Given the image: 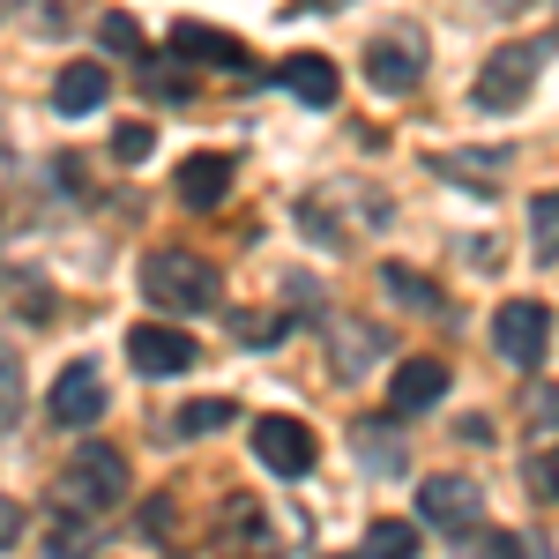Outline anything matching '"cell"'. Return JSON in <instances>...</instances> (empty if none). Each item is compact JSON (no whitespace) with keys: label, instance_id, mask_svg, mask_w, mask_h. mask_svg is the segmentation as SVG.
<instances>
[{"label":"cell","instance_id":"6da1fadb","mask_svg":"<svg viewBox=\"0 0 559 559\" xmlns=\"http://www.w3.org/2000/svg\"><path fill=\"white\" fill-rule=\"evenodd\" d=\"M142 292H150V306H165V313H210L224 299V276L194 247H157V254H142Z\"/></svg>","mask_w":559,"mask_h":559},{"label":"cell","instance_id":"7a4b0ae2","mask_svg":"<svg viewBox=\"0 0 559 559\" xmlns=\"http://www.w3.org/2000/svg\"><path fill=\"white\" fill-rule=\"evenodd\" d=\"M128 492H134L128 455L105 448V440H83V448L68 455V471H60V508H83V515H112Z\"/></svg>","mask_w":559,"mask_h":559},{"label":"cell","instance_id":"3957f363","mask_svg":"<svg viewBox=\"0 0 559 559\" xmlns=\"http://www.w3.org/2000/svg\"><path fill=\"white\" fill-rule=\"evenodd\" d=\"M552 60V38L537 45H500L492 60H485V75H477V105L485 112H515L522 97H530V83H537V68Z\"/></svg>","mask_w":559,"mask_h":559},{"label":"cell","instance_id":"277c9868","mask_svg":"<svg viewBox=\"0 0 559 559\" xmlns=\"http://www.w3.org/2000/svg\"><path fill=\"white\" fill-rule=\"evenodd\" d=\"M492 344H500L508 366L537 373L545 350H552V306H545V299H508L500 313H492Z\"/></svg>","mask_w":559,"mask_h":559},{"label":"cell","instance_id":"5b68a950","mask_svg":"<svg viewBox=\"0 0 559 559\" xmlns=\"http://www.w3.org/2000/svg\"><path fill=\"white\" fill-rule=\"evenodd\" d=\"M418 515L463 545V537H477V530H485V492H477L471 477H426V492H418Z\"/></svg>","mask_w":559,"mask_h":559},{"label":"cell","instance_id":"8992f818","mask_svg":"<svg viewBox=\"0 0 559 559\" xmlns=\"http://www.w3.org/2000/svg\"><path fill=\"white\" fill-rule=\"evenodd\" d=\"M426 75V38L418 31H403V38H373L366 45V83L388 90V97H411Z\"/></svg>","mask_w":559,"mask_h":559},{"label":"cell","instance_id":"52a82bcc","mask_svg":"<svg viewBox=\"0 0 559 559\" xmlns=\"http://www.w3.org/2000/svg\"><path fill=\"white\" fill-rule=\"evenodd\" d=\"M45 411H52V426H97L105 418V373L90 366V358H75L60 381H52V395H45Z\"/></svg>","mask_w":559,"mask_h":559},{"label":"cell","instance_id":"ba28073f","mask_svg":"<svg viewBox=\"0 0 559 559\" xmlns=\"http://www.w3.org/2000/svg\"><path fill=\"white\" fill-rule=\"evenodd\" d=\"M254 455L276 477H306L321 448H313V432H306L299 418H284V411H276V418H254Z\"/></svg>","mask_w":559,"mask_h":559},{"label":"cell","instance_id":"9c48e42d","mask_svg":"<svg viewBox=\"0 0 559 559\" xmlns=\"http://www.w3.org/2000/svg\"><path fill=\"white\" fill-rule=\"evenodd\" d=\"M128 358H134V373L173 381V373L194 366V336H187V329H165V321H150V329H134V336H128Z\"/></svg>","mask_w":559,"mask_h":559},{"label":"cell","instance_id":"30bf717a","mask_svg":"<svg viewBox=\"0 0 559 559\" xmlns=\"http://www.w3.org/2000/svg\"><path fill=\"white\" fill-rule=\"evenodd\" d=\"M173 194L187 202V210H216V202L231 194V157H224V150H194V157H179Z\"/></svg>","mask_w":559,"mask_h":559},{"label":"cell","instance_id":"8fae6325","mask_svg":"<svg viewBox=\"0 0 559 559\" xmlns=\"http://www.w3.org/2000/svg\"><path fill=\"white\" fill-rule=\"evenodd\" d=\"M440 395H448V366H440V358H403V366L388 373V411H395V418L432 411Z\"/></svg>","mask_w":559,"mask_h":559},{"label":"cell","instance_id":"7c38bea8","mask_svg":"<svg viewBox=\"0 0 559 559\" xmlns=\"http://www.w3.org/2000/svg\"><path fill=\"white\" fill-rule=\"evenodd\" d=\"M105 90H112L105 60H68V68L52 75V112H60V120H83V112L105 105Z\"/></svg>","mask_w":559,"mask_h":559},{"label":"cell","instance_id":"4fadbf2b","mask_svg":"<svg viewBox=\"0 0 559 559\" xmlns=\"http://www.w3.org/2000/svg\"><path fill=\"white\" fill-rule=\"evenodd\" d=\"M276 83L292 90V97H299V105H313V112H329V105H336V68H329V60H321V52H292V60H284V68H276Z\"/></svg>","mask_w":559,"mask_h":559},{"label":"cell","instance_id":"5bb4252c","mask_svg":"<svg viewBox=\"0 0 559 559\" xmlns=\"http://www.w3.org/2000/svg\"><path fill=\"white\" fill-rule=\"evenodd\" d=\"M173 52L179 60H202V68H247V45L231 38V31H210V23H179Z\"/></svg>","mask_w":559,"mask_h":559},{"label":"cell","instance_id":"9a60e30c","mask_svg":"<svg viewBox=\"0 0 559 559\" xmlns=\"http://www.w3.org/2000/svg\"><path fill=\"white\" fill-rule=\"evenodd\" d=\"M329 350H336L344 381H358V366H373V358L388 350V336H381V329H350V313H344V321L329 329Z\"/></svg>","mask_w":559,"mask_h":559},{"label":"cell","instance_id":"2e32d148","mask_svg":"<svg viewBox=\"0 0 559 559\" xmlns=\"http://www.w3.org/2000/svg\"><path fill=\"white\" fill-rule=\"evenodd\" d=\"M224 426H239V403H231V395H202V403H179V418H173L179 440H202V432H224Z\"/></svg>","mask_w":559,"mask_h":559},{"label":"cell","instance_id":"e0dca14e","mask_svg":"<svg viewBox=\"0 0 559 559\" xmlns=\"http://www.w3.org/2000/svg\"><path fill=\"white\" fill-rule=\"evenodd\" d=\"M381 292L395 306H418V313H448L440 284H426V276H418V269H403V261H388V269H381Z\"/></svg>","mask_w":559,"mask_h":559},{"label":"cell","instance_id":"ac0fdd59","mask_svg":"<svg viewBox=\"0 0 559 559\" xmlns=\"http://www.w3.org/2000/svg\"><path fill=\"white\" fill-rule=\"evenodd\" d=\"M530 254H537V261H559V187L530 202Z\"/></svg>","mask_w":559,"mask_h":559},{"label":"cell","instance_id":"d6986e66","mask_svg":"<svg viewBox=\"0 0 559 559\" xmlns=\"http://www.w3.org/2000/svg\"><path fill=\"white\" fill-rule=\"evenodd\" d=\"M23 426V358L0 344V440Z\"/></svg>","mask_w":559,"mask_h":559},{"label":"cell","instance_id":"ffe728a7","mask_svg":"<svg viewBox=\"0 0 559 559\" xmlns=\"http://www.w3.org/2000/svg\"><path fill=\"white\" fill-rule=\"evenodd\" d=\"M97 45H105V52H120V60H142V23H134L128 8H105V23H97Z\"/></svg>","mask_w":559,"mask_h":559},{"label":"cell","instance_id":"44dd1931","mask_svg":"<svg viewBox=\"0 0 559 559\" xmlns=\"http://www.w3.org/2000/svg\"><path fill=\"white\" fill-rule=\"evenodd\" d=\"M150 150H157V134H150V120H120V128H112V157H120V165H142Z\"/></svg>","mask_w":559,"mask_h":559},{"label":"cell","instance_id":"7402d4cb","mask_svg":"<svg viewBox=\"0 0 559 559\" xmlns=\"http://www.w3.org/2000/svg\"><path fill=\"white\" fill-rule=\"evenodd\" d=\"M358 448H366L373 471H403V448L388 440V426H358Z\"/></svg>","mask_w":559,"mask_h":559},{"label":"cell","instance_id":"603a6c76","mask_svg":"<svg viewBox=\"0 0 559 559\" xmlns=\"http://www.w3.org/2000/svg\"><path fill=\"white\" fill-rule=\"evenodd\" d=\"M366 552H418V530L411 522H373L366 530Z\"/></svg>","mask_w":559,"mask_h":559},{"label":"cell","instance_id":"cb8c5ba5","mask_svg":"<svg viewBox=\"0 0 559 559\" xmlns=\"http://www.w3.org/2000/svg\"><path fill=\"white\" fill-rule=\"evenodd\" d=\"M530 485H537L545 500H559V448H545V455H530Z\"/></svg>","mask_w":559,"mask_h":559},{"label":"cell","instance_id":"d4e9b609","mask_svg":"<svg viewBox=\"0 0 559 559\" xmlns=\"http://www.w3.org/2000/svg\"><path fill=\"white\" fill-rule=\"evenodd\" d=\"M142 97H165V105H179V97H187V83H179V75H165V68H150V75H142Z\"/></svg>","mask_w":559,"mask_h":559},{"label":"cell","instance_id":"484cf974","mask_svg":"<svg viewBox=\"0 0 559 559\" xmlns=\"http://www.w3.org/2000/svg\"><path fill=\"white\" fill-rule=\"evenodd\" d=\"M15 537H23V508H15V500H8V492H0V552H8V545H15Z\"/></svg>","mask_w":559,"mask_h":559},{"label":"cell","instance_id":"4316f807","mask_svg":"<svg viewBox=\"0 0 559 559\" xmlns=\"http://www.w3.org/2000/svg\"><path fill=\"white\" fill-rule=\"evenodd\" d=\"M38 38H68V15L52 0H38Z\"/></svg>","mask_w":559,"mask_h":559},{"label":"cell","instance_id":"83f0119b","mask_svg":"<svg viewBox=\"0 0 559 559\" xmlns=\"http://www.w3.org/2000/svg\"><path fill=\"white\" fill-rule=\"evenodd\" d=\"M530 411H537L545 426H559V395H552V388H537V395H530Z\"/></svg>","mask_w":559,"mask_h":559},{"label":"cell","instance_id":"f1b7e54d","mask_svg":"<svg viewBox=\"0 0 559 559\" xmlns=\"http://www.w3.org/2000/svg\"><path fill=\"white\" fill-rule=\"evenodd\" d=\"M477 8H485V15H515L522 0H477Z\"/></svg>","mask_w":559,"mask_h":559},{"label":"cell","instance_id":"f546056e","mask_svg":"<svg viewBox=\"0 0 559 559\" xmlns=\"http://www.w3.org/2000/svg\"><path fill=\"white\" fill-rule=\"evenodd\" d=\"M0 8H8V0H0Z\"/></svg>","mask_w":559,"mask_h":559}]
</instances>
